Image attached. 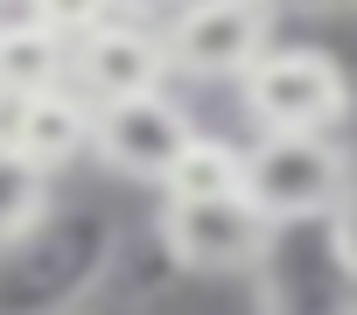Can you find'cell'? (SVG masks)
<instances>
[{
  "instance_id": "8fae6325",
  "label": "cell",
  "mask_w": 357,
  "mask_h": 315,
  "mask_svg": "<svg viewBox=\"0 0 357 315\" xmlns=\"http://www.w3.org/2000/svg\"><path fill=\"white\" fill-rule=\"evenodd\" d=\"M225 197H245V147L225 133H197L161 176V203H225Z\"/></svg>"
},
{
  "instance_id": "ba28073f",
  "label": "cell",
  "mask_w": 357,
  "mask_h": 315,
  "mask_svg": "<svg viewBox=\"0 0 357 315\" xmlns=\"http://www.w3.org/2000/svg\"><path fill=\"white\" fill-rule=\"evenodd\" d=\"M70 84L77 98L98 112V105H119V98H147V91H168V49L147 22H112L98 36H84L70 49Z\"/></svg>"
},
{
  "instance_id": "5bb4252c",
  "label": "cell",
  "mask_w": 357,
  "mask_h": 315,
  "mask_svg": "<svg viewBox=\"0 0 357 315\" xmlns=\"http://www.w3.org/2000/svg\"><path fill=\"white\" fill-rule=\"evenodd\" d=\"M29 15H36L50 36H63L70 49H77L84 36H98V29H112V22H119L112 0H29Z\"/></svg>"
},
{
  "instance_id": "3957f363",
  "label": "cell",
  "mask_w": 357,
  "mask_h": 315,
  "mask_svg": "<svg viewBox=\"0 0 357 315\" xmlns=\"http://www.w3.org/2000/svg\"><path fill=\"white\" fill-rule=\"evenodd\" d=\"M245 203L259 224H308L343 217L350 169L336 133H259L245 147Z\"/></svg>"
},
{
  "instance_id": "5b68a950",
  "label": "cell",
  "mask_w": 357,
  "mask_h": 315,
  "mask_svg": "<svg viewBox=\"0 0 357 315\" xmlns=\"http://www.w3.org/2000/svg\"><path fill=\"white\" fill-rule=\"evenodd\" d=\"M273 0H183L161 29L168 77H197V84H238L280 36Z\"/></svg>"
},
{
  "instance_id": "7c38bea8",
  "label": "cell",
  "mask_w": 357,
  "mask_h": 315,
  "mask_svg": "<svg viewBox=\"0 0 357 315\" xmlns=\"http://www.w3.org/2000/svg\"><path fill=\"white\" fill-rule=\"evenodd\" d=\"M287 43H308L315 56H329L357 98V0H301V29Z\"/></svg>"
},
{
  "instance_id": "9c48e42d",
  "label": "cell",
  "mask_w": 357,
  "mask_h": 315,
  "mask_svg": "<svg viewBox=\"0 0 357 315\" xmlns=\"http://www.w3.org/2000/svg\"><path fill=\"white\" fill-rule=\"evenodd\" d=\"M0 140H8L29 169L56 176L63 162H77V154H91V105L63 84V91H43V98H22L0 112Z\"/></svg>"
},
{
  "instance_id": "d6986e66",
  "label": "cell",
  "mask_w": 357,
  "mask_h": 315,
  "mask_svg": "<svg viewBox=\"0 0 357 315\" xmlns=\"http://www.w3.org/2000/svg\"><path fill=\"white\" fill-rule=\"evenodd\" d=\"M273 8H280V0H273Z\"/></svg>"
},
{
  "instance_id": "4fadbf2b",
  "label": "cell",
  "mask_w": 357,
  "mask_h": 315,
  "mask_svg": "<svg viewBox=\"0 0 357 315\" xmlns=\"http://www.w3.org/2000/svg\"><path fill=\"white\" fill-rule=\"evenodd\" d=\"M43 210H50V176H43V169H29L22 154L0 140V245L22 238Z\"/></svg>"
},
{
  "instance_id": "ac0fdd59",
  "label": "cell",
  "mask_w": 357,
  "mask_h": 315,
  "mask_svg": "<svg viewBox=\"0 0 357 315\" xmlns=\"http://www.w3.org/2000/svg\"><path fill=\"white\" fill-rule=\"evenodd\" d=\"M0 112H8V105H0Z\"/></svg>"
},
{
  "instance_id": "6da1fadb",
  "label": "cell",
  "mask_w": 357,
  "mask_h": 315,
  "mask_svg": "<svg viewBox=\"0 0 357 315\" xmlns=\"http://www.w3.org/2000/svg\"><path fill=\"white\" fill-rule=\"evenodd\" d=\"M119 259V224L98 203H50L0 245V315H77Z\"/></svg>"
},
{
  "instance_id": "277c9868",
  "label": "cell",
  "mask_w": 357,
  "mask_h": 315,
  "mask_svg": "<svg viewBox=\"0 0 357 315\" xmlns=\"http://www.w3.org/2000/svg\"><path fill=\"white\" fill-rule=\"evenodd\" d=\"M238 112L259 126V133H336L357 98L350 84L336 77L329 56H315L308 43H273L245 77H238Z\"/></svg>"
},
{
  "instance_id": "52a82bcc",
  "label": "cell",
  "mask_w": 357,
  "mask_h": 315,
  "mask_svg": "<svg viewBox=\"0 0 357 315\" xmlns=\"http://www.w3.org/2000/svg\"><path fill=\"white\" fill-rule=\"evenodd\" d=\"M161 252L183 266L190 280H252L266 224L252 217L245 197L225 203H161Z\"/></svg>"
},
{
  "instance_id": "2e32d148",
  "label": "cell",
  "mask_w": 357,
  "mask_h": 315,
  "mask_svg": "<svg viewBox=\"0 0 357 315\" xmlns=\"http://www.w3.org/2000/svg\"><path fill=\"white\" fill-rule=\"evenodd\" d=\"M343 169H350V203H343V224L357 231V126H350V140H343Z\"/></svg>"
},
{
  "instance_id": "e0dca14e",
  "label": "cell",
  "mask_w": 357,
  "mask_h": 315,
  "mask_svg": "<svg viewBox=\"0 0 357 315\" xmlns=\"http://www.w3.org/2000/svg\"><path fill=\"white\" fill-rule=\"evenodd\" d=\"M0 8H8V0H0Z\"/></svg>"
},
{
  "instance_id": "9a60e30c",
  "label": "cell",
  "mask_w": 357,
  "mask_h": 315,
  "mask_svg": "<svg viewBox=\"0 0 357 315\" xmlns=\"http://www.w3.org/2000/svg\"><path fill=\"white\" fill-rule=\"evenodd\" d=\"M112 8H119V22H154V15L168 22L175 8H183V0H112Z\"/></svg>"
},
{
  "instance_id": "7a4b0ae2",
  "label": "cell",
  "mask_w": 357,
  "mask_h": 315,
  "mask_svg": "<svg viewBox=\"0 0 357 315\" xmlns=\"http://www.w3.org/2000/svg\"><path fill=\"white\" fill-rule=\"evenodd\" d=\"M252 315H357V231L343 217L266 224Z\"/></svg>"
},
{
  "instance_id": "30bf717a",
  "label": "cell",
  "mask_w": 357,
  "mask_h": 315,
  "mask_svg": "<svg viewBox=\"0 0 357 315\" xmlns=\"http://www.w3.org/2000/svg\"><path fill=\"white\" fill-rule=\"evenodd\" d=\"M70 84V43L36 15H0V105H22Z\"/></svg>"
},
{
  "instance_id": "8992f818",
  "label": "cell",
  "mask_w": 357,
  "mask_h": 315,
  "mask_svg": "<svg viewBox=\"0 0 357 315\" xmlns=\"http://www.w3.org/2000/svg\"><path fill=\"white\" fill-rule=\"evenodd\" d=\"M204 126L190 119L183 98L168 91H147V98H119V105H98L91 112V154L112 169V176H133V183H154L175 169V154H183Z\"/></svg>"
}]
</instances>
